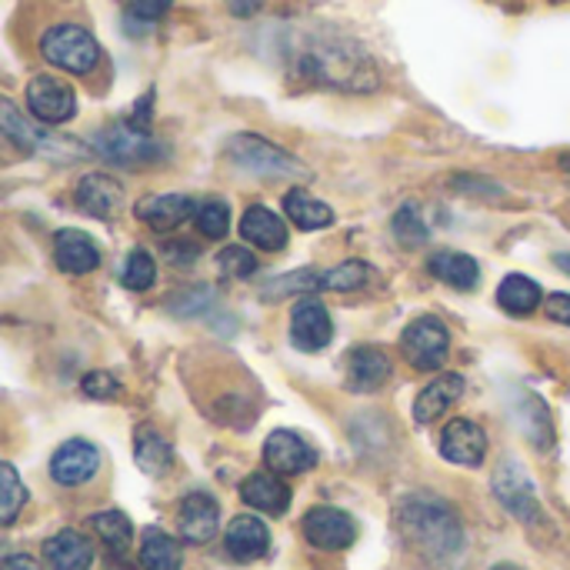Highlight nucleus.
<instances>
[{
    "instance_id": "nucleus-1",
    "label": "nucleus",
    "mask_w": 570,
    "mask_h": 570,
    "mask_svg": "<svg viewBox=\"0 0 570 570\" xmlns=\"http://www.w3.org/2000/svg\"><path fill=\"white\" fill-rule=\"evenodd\" d=\"M294 70L311 83H324L334 90H374L377 67L357 40L337 33H314L294 53Z\"/></svg>"
},
{
    "instance_id": "nucleus-2",
    "label": "nucleus",
    "mask_w": 570,
    "mask_h": 570,
    "mask_svg": "<svg viewBox=\"0 0 570 570\" xmlns=\"http://www.w3.org/2000/svg\"><path fill=\"white\" fill-rule=\"evenodd\" d=\"M401 534L434 561H448L464 548V528L454 514V508L434 494H411L397 508Z\"/></svg>"
},
{
    "instance_id": "nucleus-3",
    "label": "nucleus",
    "mask_w": 570,
    "mask_h": 570,
    "mask_svg": "<svg viewBox=\"0 0 570 570\" xmlns=\"http://www.w3.org/2000/svg\"><path fill=\"white\" fill-rule=\"evenodd\" d=\"M227 160L237 164L244 174L264 177V180H304L311 177V170L291 157L287 150H281L277 144L257 137V134H237L227 140Z\"/></svg>"
},
{
    "instance_id": "nucleus-4",
    "label": "nucleus",
    "mask_w": 570,
    "mask_h": 570,
    "mask_svg": "<svg viewBox=\"0 0 570 570\" xmlns=\"http://www.w3.org/2000/svg\"><path fill=\"white\" fill-rule=\"evenodd\" d=\"M40 53L50 67L67 70V73H90L100 63V43L94 40L90 30L77 23H57L40 37Z\"/></svg>"
},
{
    "instance_id": "nucleus-5",
    "label": "nucleus",
    "mask_w": 570,
    "mask_h": 570,
    "mask_svg": "<svg viewBox=\"0 0 570 570\" xmlns=\"http://www.w3.org/2000/svg\"><path fill=\"white\" fill-rule=\"evenodd\" d=\"M0 127L7 134V140H13L20 150L27 154H37V157H47V160H77V157H87L90 150L70 137H57L37 124H30L10 100H0Z\"/></svg>"
},
{
    "instance_id": "nucleus-6",
    "label": "nucleus",
    "mask_w": 570,
    "mask_h": 570,
    "mask_svg": "<svg viewBox=\"0 0 570 570\" xmlns=\"http://www.w3.org/2000/svg\"><path fill=\"white\" fill-rule=\"evenodd\" d=\"M94 150L120 167H147L167 157V147L157 137H150V130H140L130 120L104 127L94 137Z\"/></svg>"
},
{
    "instance_id": "nucleus-7",
    "label": "nucleus",
    "mask_w": 570,
    "mask_h": 570,
    "mask_svg": "<svg viewBox=\"0 0 570 570\" xmlns=\"http://www.w3.org/2000/svg\"><path fill=\"white\" fill-rule=\"evenodd\" d=\"M401 351H404V361L428 374V371H438L444 367L448 361V351H451V334L444 327L441 317H417L404 327L401 334Z\"/></svg>"
},
{
    "instance_id": "nucleus-8",
    "label": "nucleus",
    "mask_w": 570,
    "mask_h": 570,
    "mask_svg": "<svg viewBox=\"0 0 570 570\" xmlns=\"http://www.w3.org/2000/svg\"><path fill=\"white\" fill-rule=\"evenodd\" d=\"M494 494L521 524H541L544 511H541L534 481H531V474L518 461H501L498 464V471H494Z\"/></svg>"
},
{
    "instance_id": "nucleus-9",
    "label": "nucleus",
    "mask_w": 570,
    "mask_h": 570,
    "mask_svg": "<svg viewBox=\"0 0 570 570\" xmlns=\"http://www.w3.org/2000/svg\"><path fill=\"white\" fill-rule=\"evenodd\" d=\"M27 107L43 124H63L77 110V94L67 80L53 73H40L27 83Z\"/></svg>"
},
{
    "instance_id": "nucleus-10",
    "label": "nucleus",
    "mask_w": 570,
    "mask_h": 570,
    "mask_svg": "<svg viewBox=\"0 0 570 570\" xmlns=\"http://www.w3.org/2000/svg\"><path fill=\"white\" fill-rule=\"evenodd\" d=\"M100 468V451L83 441V438H70L63 441L53 458H50V478L60 484V488H80L87 484Z\"/></svg>"
},
{
    "instance_id": "nucleus-11",
    "label": "nucleus",
    "mask_w": 570,
    "mask_h": 570,
    "mask_svg": "<svg viewBox=\"0 0 570 570\" xmlns=\"http://www.w3.org/2000/svg\"><path fill=\"white\" fill-rule=\"evenodd\" d=\"M331 341H334V321L327 307L307 294L291 314V344L304 354H314V351H324Z\"/></svg>"
},
{
    "instance_id": "nucleus-12",
    "label": "nucleus",
    "mask_w": 570,
    "mask_h": 570,
    "mask_svg": "<svg viewBox=\"0 0 570 570\" xmlns=\"http://www.w3.org/2000/svg\"><path fill=\"white\" fill-rule=\"evenodd\" d=\"M264 464L281 478H297L317 464V451L294 431H274L264 441Z\"/></svg>"
},
{
    "instance_id": "nucleus-13",
    "label": "nucleus",
    "mask_w": 570,
    "mask_h": 570,
    "mask_svg": "<svg viewBox=\"0 0 570 570\" xmlns=\"http://www.w3.org/2000/svg\"><path fill=\"white\" fill-rule=\"evenodd\" d=\"M304 538L317 551H347L357 538V524L337 508H314L304 518Z\"/></svg>"
},
{
    "instance_id": "nucleus-14",
    "label": "nucleus",
    "mask_w": 570,
    "mask_h": 570,
    "mask_svg": "<svg viewBox=\"0 0 570 570\" xmlns=\"http://www.w3.org/2000/svg\"><path fill=\"white\" fill-rule=\"evenodd\" d=\"M197 200L190 197V194H180V190H174V194H150V197H144L134 210H137V217L147 224V227H154V230H177L184 220H190V217H197Z\"/></svg>"
},
{
    "instance_id": "nucleus-15",
    "label": "nucleus",
    "mask_w": 570,
    "mask_h": 570,
    "mask_svg": "<svg viewBox=\"0 0 570 570\" xmlns=\"http://www.w3.org/2000/svg\"><path fill=\"white\" fill-rule=\"evenodd\" d=\"M441 454L444 461L451 464H461V468H478L488 454V434L468 421V417H454L444 434H441Z\"/></svg>"
},
{
    "instance_id": "nucleus-16",
    "label": "nucleus",
    "mask_w": 570,
    "mask_h": 570,
    "mask_svg": "<svg viewBox=\"0 0 570 570\" xmlns=\"http://www.w3.org/2000/svg\"><path fill=\"white\" fill-rule=\"evenodd\" d=\"M224 551L237 564L261 561L271 551V531H267V524L261 518H250V514L234 518L227 524V534H224Z\"/></svg>"
},
{
    "instance_id": "nucleus-17",
    "label": "nucleus",
    "mask_w": 570,
    "mask_h": 570,
    "mask_svg": "<svg viewBox=\"0 0 570 570\" xmlns=\"http://www.w3.org/2000/svg\"><path fill=\"white\" fill-rule=\"evenodd\" d=\"M217 524H220V508L210 494H187L180 501V511H177V528H180V538L187 544H207L214 541L217 534Z\"/></svg>"
},
{
    "instance_id": "nucleus-18",
    "label": "nucleus",
    "mask_w": 570,
    "mask_h": 570,
    "mask_svg": "<svg viewBox=\"0 0 570 570\" xmlns=\"http://www.w3.org/2000/svg\"><path fill=\"white\" fill-rule=\"evenodd\" d=\"M53 261L63 274L80 277V274L97 271L100 254H97V244L90 234L67 227V230H57V237H53Z\"/></svg>"
},
{
    "instance_id": "nucleus-19",
    "label": "nucleus",
    "mask_w": 570,
    "mask_h": 570,
    "mask_svg": "<svg viewBox=\"0 0 570 570\" xmlns=\"http://www.w3.org/2000/svg\"><path fill=\"white\" fill-rule=\"evenodd\" d=\"M391 357L381 347H354L347 354V387L357 394H371L391 381Z\"/></svg>"
},
{
    "instance_id": "nucleus-20",
    "label": "nucleus",
    "mask_w": 570,
    "mask_h": 570,
    "mask_svg": "<svg viewBox=\"0 0 570 570\" xmlns=\"http://www.w3.org/2000/svg\"><path fill=\"white\" fill-rule=\"evenodd\" d=\"M77 207L90 217H114L124 204V187L110 177V174H87L80 184H77V194H73Z\"/></svg>"
},
{
    "instance_id": "nucleus-21",
    "label": "nucleus",
    "mask_w": 570,
    "mask_h": 570,
    "mask_svg": "<svg viewBox=\"0 0 570 570\" xmlns=\"http://www.w3.org/2000/svg\"><path fill=\"white\" fill-rule=\"evenodd\" d=\"M240 498H244V504L247 508H254V511H264V514H274V518H281L287 508H291V488L281 481V474H267V471H261V474H250L244 484H240Z\"/></svg>"
},
{
    "instance_id": "nucleus-22",
    "label": "nucleus",
    "mask_w": 570,
    "mask_h": 570,
    "mask_svg": "<svg viewBox=\"0 0 570 570\" xmlns=\"http://www.w3.org/2000/svg\"><path fill=\"white\" fill-rule=\"evenodd\" d=\"M240 237L261 250H284L287 247V224L271 207H247L240 217Z\"/></svg>"
},
{
    "instance_id": "nucleus-23",
    "label": "nucleus",
    "mask_w": 570,
    "mask_h": 570,
    "mask_svg": "<svg viewBox=\"0 0 570 570\" xmlns=\"http://www.w3.org/2000/svg\"><path fill=\"white\" fill-rule=\"evenodd\" d=\"M43 561L50 570H90L94 544L77 531H60L43 541Z\"/></svg>"
},
{
    "instance_id": "nucleus-24",
    "label": "nucleus",
    "mask_w": 570,
    "mask_h": 570,
    "mask_svg": "<svg viewBox=\"0 0 570 570\" xmlns=\"http://www.w3.org/2000/svg\"><path fill=\"white\" fill-rule=\"evenodd\" d=\"M461 394H464V377L461 374H444V377L431 381L414 401V421L417 424H434L438 417L448 414V407H454V401Z\"/></svg>"
},
{
    "instance_id": "nucleus-25",
    "label": "nucleus",
    "mask_w": 570,
    "mask_h": 570,
    "mask_svg": "<svg viewBox=\"0 0 570 570\" xmlns=\"http://www.w3.org/2000/svg\"><path fill=\"white\" fill-rule=\"evenodd\" d=\"M428 271H431L441 284L454 287V291H474L478 281H481L478 261L468 257V254H458V250H441V254H434V257L428 261Z\"/></svg>"
},
{
    "instance_id": "nucleus-26",
    "label": "nucleus",
    "mask_w": 570,
    "mask_h": 570,
    "mask_svg": "<svg viewBox=\"0 0 570 570\" xmlns=\"http://www.w3.org/2000/svg\"><path fill=\"white\" fill-rule=\"evenodd\" d=\"M134 461L144 474L150 478H164L174 468V448L167 438H160L154 428H140L134 438Z\"/></svg>"
},
{
    "instance_id": "nucleus-27",
    "label": "nucleus",
    "mask_w": 570,
    "mask_h": 570,
    "mask_svg": "<svg viewBox=\"0 0 570 570\" xmlns=\"http://www.w3.org/2000/svg\"><path fill=\"white\" fill-rule=\"evenodd\" d=\"M90 528L100 534V541H104V548H107L110 558L127 561V554L134 548V524H130L127 514H120V511H100V514L90 518Z\"/></svg>"
},
{
    "instance_id": "nucleus-28",
    "label": "nucleus",
    "mask_w": 570,
    "mask_h": 570,
    "mask_svg": "<svg viewBox=\"0 0 570 570\" xmlns=\"http://www.w3.org/2000/svg\"><path fill=\"white\" fill-rule=\"evenodd\" d=\"M498 304L508 311V314H534L541 304H544V294L538 287V281L524 277V274H508L498 287Z\"/></svg>"
},
{
    "instance_id": "nucleus-29",
    "label": "nucleus",
    "mask_w": 570,
    "mask_h": 570,
    "mask_svg": "<svg viewBox=\"0 0 570 570\" xmlns=\"http://www.w3.org/2000/svg\"><path fill=\"white\" fill-rule=\"evenodd\" d=\"M284 210L294 220V227H301V230H324L334 224V210L324 200L311 197L307 190H291L284 197Z\"/></svg>"
},
{
    "instance_id": "nucleus-30",
    "label": "nucleus",
    "mask_w": 570,
    "mask_h": 570,
    "mask_svg": "<svg viewBox=\"0 0 570 570\" xmlns=\"http://www.w3.org/2000/svg\"><path fill=\"white\" fill-rule=\"evenodd\" d=\"M140 568L144 570H180V544L150 528L144 531V541H140Z\"/></svg>"
},
{
    "instance_id": "nucleus-31",
    "label": "nucleus",
    "mask_w": 570,
    "mask_h": 570,
    "mask_svg": "<svg viewBox=\"0 0 570 570\" xmlns=\"http://www.w3.org/2000/svg\"><path fill=\"white\" fill-rule=\"evenodd\" d=\"M521 424H524V434L531 438V444H538L541 451H548L554 444V424H551V414L541 404V397H531V394L524 397Z\"/></svg>"
},
{
    "instance_id": "nucleus-32",
    "label": "nucleus",
    "mask_w": 570,
    "mask_h": 570,
    "mask_svg": "<svg viewBox=\"0 0 570 570\" xmlns=\"http://www.w3.org/2000/svg\"><path fill=\"white\" fill-rule=\"evenodd\" d=\"M374 267L364 261H344L321 274V291H357L371 281Z\"/></svg>"
},
{
    "instance_id": "nucleus-33",
    "label": "nucleus",
    "mask_w": 570,
    "mask_h": 570,
    "mask_svg": "<svg viewBox=\"0 0 570 570\" xmlns=\"http://www.w3.org/2000/svg\"><path fill=\"white\" fill-rule=\"evenodd\" d=\"M194 224H197V230H200L207 240L227 237V230H230V207H227V200H220V197L204 200V204L197 207Z\"/></svg>"
},
{
    "instance_id": "nucleus-34",
    "label": "nucleus",
    "mask_w": 570,
    "mask_h": 570,
    "mask_svg": "<svg viewBox=\"0 0 570 570\" xmlns=\"http://www.w3.org/2000/svg\"><path fill=\"white\" fill-rule=\"evenodd\" d=\"M120 281L127 291H150L154 281H157V264L147 250H130L127 261H124V271H120Z\"/></svg>"
},
{
    "instance_id": "nucleus-35",
    "label": "nucleus",
    "mask_w": 570,
    "mask_h": 570,
    "mask_svg": "<svg viewBox=\"0 0 570 570\" xmlns=\"http://www.w3.org/2000/svg\"><path fill=\"white\" fill-rule=\"evenodd\" d=\"M0 491H3L0 521L10 528V524L17 521V514L23 511V504H27V488L20 484V478H17V471H13V464H3V468H0Z\"/></svg>"
},
{
    "instance_id": "nucleus-36",
    "label": "nucleus",
    "mask_w": 570,
    "mask_h": 570,
    "mask_svg": "<svg viewBox=\"0 0 570 570\" xmlns=\"http://www.w3.org/2000/svg\"><path fill=\"white\" fill-rule=\"evenodd\" d=\"M394 234L407 244V247H421L428 244V224L417 210V204H404L397 214H394Z\"/></svg>"
},
{
    "instance_id": "nucleus-37",
    "label": "nucleus",
    "mask_w": 570,
    "mask_h": 570,
    "mask_svg": "<svg viewBox=\"0 0 570 570\" xmlns=\"http://www.w3.org/2000/svg\"><path fill=\"white\" fill-rule=\"evenodd\" d=\"M214 301H217V294H214L210 287L197 284V287H187V291L174 294L167 307H170V314H177V317H194V314H200V311H210Z\"/></svg>"
},
{
    "instance_id": "nucleus-38",
    "label": "nucleus",
    "mask_w": 570,
    "mask_h": 570,
    "mask_svg": "<svg viewBox=\"0 0 570 570\" xmlns=\"http://www.w3.org/2000/svg\"><path fill=\"white\" fill-rule=\"evenodd\" d=\"M217 264H220V271L227 277H237V281H247V277L257 274V257L247 247H224Z\"/></svg>"
},
{
    "instance_id": "nucleus-39",
    "label": "nucleus",
    "mask_w": 570,
    "mask_h": 570,
    "mask_svg": "<svg viewBox=\"0 0 570 570\" xmlns=\"http://www.w3.org/2000/svg\"><path fill=\"white\" fill-rule=\"evenodd\" d=\"M80 391H83L87 397H94V401H110V397L120 394V384H117L110 374L94 371V374H87V377L80 381Z\"/></svg>"
},
{
    "instance_id": "nucleus-40",
    "label": "nucleus",
    "mask_w": 570,
    "mask_h": 570,
    "mask_svg": "<svg viewBox=\"0 0 570 570\" xmlns=\"http://www.w3.org/2000/svg\"><path fill=\"white\" fill-rule=\"evenodd\" d=\"M170 3L174 0H134L130 3V17H137L144 23H154V20H160L170 10Z\"/></svg>"
},
{
    "instance_id": "nucleus-41",
    "label": "nucleus",
    "mask_w": 570,
    "mask_h": 570,
    "mask_svg": "<svg viewBox=\"0 0 570 570\" xmlns=\"http://www.w3.org/2000/svg\"><path fill=\"white\" fill-rule=\"evenodd\" d=\"M544 311H548L551 321L570 327V294H551V297L544 301Z\"/></svg>"
},
{
    "instance_id": "nucleus-42",
    "label": "nucleus",
    "mask_w": 570,
    "mask_h": 570,
    "mask_svg": "<svg viewBox=\"0 0 570 570\" xmlns=\"http://www.w3.org/2000/svg\"><path fill=\"white\" fill-rule=\"evenodd\" d=\"M150 104H154V94L147 90V94L140 97V104L130 110V117H127V120H130L134 127H140V130H150Z\"/></svg>"
},
{
    "instance_id": "nucleus-43",
    "label": "nucleus",
    "mask_w": 570,
    "mask_h": 570,
    "mask_svg": "<svg viewBox=\"0 0 570 570\" xmlns=\"http://www.w3.org/2000/svg\"><path fill=\"white\" fill-rule=\"evenodd\" d=\"M164 254H167L170 261H194V257H197V247H194V244H180V240H177V244H167V247H164Z\"/></svg>"
},
{
    "instance_id": "nucleus-44",
    "label": "nucleus",
    "mask_w": 570,
    "mask_h": 570,
    "mask_svg": "<svg viewBox=\"0 0 570 570\" xmlns=\"http://www.w3.org/2000/svg\"><path fill=\"white\" fill-rule=\"evenodd\" d=\"M3 570H40V564L27 554H7L3 558Z\"/></svg>"
},
{
    "instance_id": "nucleus-45",
    "label": "nucleus",
    "mask_w": 570,
    "mask_h": 570,
    "mask_svg": "<svg viewBox=\"0 0 570 570\" xmlns=\"http://www.w3.org/2000/svg\"><path fill=\"white\" fill-rule=\"evenodd\" d=\"M227 7L234 17H250L257 10V0H227Z\"/></svg>"
},
{
    "instance_id": "nucleus-46",
    "label": "nucleus",
    "mask_w": 570,
    "mask_h": 570,
    "mask_svg": "<svg viewBox=\"0 0 570 570\" xmlns=\"http://www.w3.org/2000/svg\"><path fill=\"white\" fill-rule=\"evenodd\" d=\"M554 264H558L564 274H570V254H554Z\"/></svg>"
},
{
    "instance_id": "nucleus-47",
    "label": "nucleus",
    "mask_w": 570,
    "mask_h": 570,
    "mask_svg": "<svg viewBox=\"0 0 570 570\" xmlns=\"http://www.w3.org/2000/svg\"><path fill=\"white\" fill-rule=\"evenodd\" d=\"M561 167H564V170H570V154H564V157H561Z\"/></svg>"
},
{
    "instance_id": "nucleus-48",
    "label": "nucleus",
    "mask_w": 570,
    "mask_h": 570,
    "mask_svg": "<svg viewBox=\"0 0 570 570\" xmlns=\"http://www.w3.org/2000/svg\"><path fill=\"white\" fill-rule=\"evenodd\" d=\"M491 570H521V568H514V564H498V568H491Z\"/></svg>"
}]
</instances>
